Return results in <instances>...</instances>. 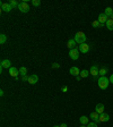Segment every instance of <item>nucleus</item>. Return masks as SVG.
Listing matches in <instances>:
<instances>
[{
	"label": "nucleus",
	"mask_w": 113,
	"mask_h": 127,
	"mask_svg": "<svg viewBox=\"0 0 113 127\" xmlns=\"http://www.w3.org/2000/svg\"><path fill=\"white\" fill-rule=\"evenodd\" d=\"M97 84H98V87L101 90H106L109 87V84H110V79L106 76H101L97 79Z\"/></svg>",
	"instance_id": "obj_1"
},
{
	"label": "nucleus",
	"mask_w": 113,
	"mask_h": 127,
	"mask_svg": "<svg viewBox=\"0 0 113 127\" xmlns=\"http://www.w3.org/2000/svg\"><path fill=\"white\" fill-rule=\"evenodd\" d=\"M75 41L78 43V44H83V43H86V40H87V36L84 32H77L75 34Z\"/></svg>",
	"instance_id": "obj_2"
},
{
	"label": "nucleus",
	"mask_w": 113,
	"mask_h": 127,
	"mask_svg": "<svg viewBox=\"0 0 113 127\" xmlns=\"http://www.w3.org/2000/svg\"><path fill=\"white\" fill-rule=\"evenodd\" d=\"M79 49L78 48H75V49H71L69 50V57L70 59H72V60H77L78 58H79Z\"/></svg>",
	"instance_id": "obj_3"
},
{
	"label": "nucleus",
	"mask_w": 113,
	"mask_h": 127,
	"mask_svg": "<svg viewBox=\"0 0 113 127\" xmlns=\"http://www.w3.org/2000/svg\"><path fill=\"white\" fill-rule=\"evenodd\" d=\"M18 9L22 13H28L30 12V6H28V4L26 1H22V2H19Z\"/></svg>",
	"instance_id": "obj_4"
},
{
	"label": "nucleus",
	"mask_w": 113,
	"mask_h": 127,
	"mask_svg": "<svg viewBox=\"0 0 113 127\" xmlns=\"http://www.w3.org/2000/svg\"><path fill=\"white\" fill-rule=\"evenodd\" d=\"M1 9H2V12L10 13V12H11V9H14V8L10 6V4H9V2H1Z\"/></svg>",
	"instance_id": "obj_5"
},
{
	"label": "nucleus",
	"mask_w": 113,
	"mask_h": 127,
	"mask_svg": "<svg viewBox=\"0 0 113 127\" xmlns=\"http://www.w3.org/2000/svg\"><path fill=\"white\" fill-rule=\"evenodd\" d=\"M89 73H90L94 77H96L100 74V68H98V66H97V65H93V66L90 67V69H89Z\"/></svg>",
	"instance_id": "obj_6"
},
{
	"label": "nucleus",
	"mask_w": 113,
	"mask_h": 127,
	"mask_svg": "<svg viewBox=\"0 0 113 127\" xmlns=\"http://www.w3.org/2000/svg\"><path fill=\"white\" fill-rule=\"evenodd\" d=\"M69 73H70V75H72V76H79V75H80V70H79L78 67H76V66L70 67Z\"/></svg>",
	"instance_id": "obj_7"
},
{
	"label": "nucleus",
	"mask_w": 113,
	"mask_h": 127,
	"mask_svg": "<svg viewBox=\"0 0 113 127\" xmlns=\"http://www.w3.org/2000/svg\"><path fill=\"white\" fill-rule=\"evenodd\" d=\"M18 74H19V69H17L16 67H10V68H9V75L11 77L17 78V77H18Z\"/></svg>",
	"instance_id": "obj_8"
},
{
	"label": "nucleus",
	"mask_w": 113,
	"mask_h": 127,
	"mask_svg": "<svg viewBox=\"0 0 113 127\" xmlns=\"http://www.w3.org/2000/svg\"><path fill=\"white\" fill-rule=\"evenodd\" d=\"M79 51L82 52V53H87L88 51H89V45L87 43H83V44H79Z\"/></svg>",
	"instance_id": "obj_9"
},
{
	"label": "nucleus",
	"mask_w": 113,
	"mask_h": 127,
	"mask_svg": "<svg viewBox=\"0 0 113 127\" xmlns=\"http://www.w3.org/2000/svg\"><path fill=\"white\" fill-rule=\"evenodd\" d=\"M89 118L94 123H100V114H97L96 111H94V112H92L89 115Z\"/></svg>",
	"instance_id": "obj_10"
},
{
	"label": "nucleus",
	"mask_w": 113,
	"mask_h": 127,
	"mask_svg": "<svg viewBox=\"0 0 113 127\" xmlns=\"http://www.w3.org/2000/svg\"><path fill=\"white\" fill-rule=\"evenodd\" d=\"M10 67H13V66H11V63L9 59H4L1 61V68H8L9 69Z\"/></svg>",
	"instance_id": "obj_11"
},
{
	"label": "nucleus",
	"mask_w": 113,
	"mask_h": 127,
	"mask_svg": "<svg viewBox=\"0 0 113 127\" xmlns=\"http://www.w3.org/2000/svg\"><path fill=\"white\" fill-rule=\"evenodd\" d=\"M97 20H98L100 23H102V24H105L107 20H109V17H107V16L104 13L100 14V15H98V18H97Z\"/></svg>",
	"instance_id": "obj_12"
},
{
	"label": "nucleus",
	"mask_w": 113,
	"mask_h": 127,
	"mask_svg": "<svg viewBox=\"0 0 113 127\" xmlns=\"http://www.w3.org/2000/svg\"><path fill=\"white\" fill-rule=\"evenodd\" d=\"M38 82V75H35V74L31 75V76H30V78H28V83H30V84H32V85L36 84Z\"/></svg>",
	"instance_id": "obj_13"
},
{
	"label": "nucleus",
	"mask_w": 113,
	"mask_h": 127,
	"mask_svg": "<svg viewBox=\"0 0 113 127\" xmlns=\"http://www.w3.org/2000/svg\"><path fill=\"white\" fill-rule=\"evenodd\" d=\"M76 44H77V42L75 41V39H70V40H68V42H67V47L69 48V50H71V49H75Z\"/></svg>",
	"instance_id": "obj_14"
},
{
	"label": "nucleus",
	"mask_w": 113,
	"mask_h": 127,
	"mask_svg": "<svg viewBox=\"0 0 113 127\" xmlns=\"http://www.w3.org/2000/svg\"><path fill=\"white\" fill-rule=\"evenodd\" d=\"M95 111L100 115L103 114V112H104V104H103V103H97L96 107H95Z\"/></svg>",
	"instance_id": "obj_15"
},
{
	"label": "nucleus",
	"mask_w": 113,
	"mask_h": 127,
	"mask_svg": "<svg viewBox=\"0 0 113 127\" xmlns=\"http://www.w3.org/2000/svg\"><path fill=\"white\" fill-rule=\"evenodd\" d=\"M110 120V116L107 114H105V112H103V114L100 115V121H102V123H106V121Z\"/></svg>",
	"instance_id": "obj_16"
},
{
	"label": "nucleus",
	"mask_w": 113,
	"mask_h": 127,
	"mask_svg": "<svg viewBox=\"0 0 113 127\" xmlns=\"http://www.w3.org/2000/svg\"><path fill=\"white\" fill-rule=\"evenodd\" d=\"M89 118H88L87 116H82L80 118H79V123L82 124V125H87L88 123H89Z\"/></svg>",
	"instance_id": "obj_17"
},
{
	"label": "nucleus",
	"mask_w": 113,
	"mask_h": 127,
	"mask_svg": "<svg viewBox=\"0 0 113 127\" xmlns=\"http://www.w3.org/2000/svg\"><path fill=\"white\" fill-rule=\"evenodd\" d=\"M105 25H106V27H107V30H109V31H113V19L109 18V20L105 23Z\"/></svg>",
	"instance_id": "obj_18"
},
{
	"label": "nucleus",
	"mask_w": 113,
	"mask_h": 127,
	"mask_svg": "<svg viewBox=\"0 0 113 127\" xmlns=\"http://www.w3.org/2000/svg\"><path fill=\"white\" fill-rule=\"evenodd\" d=\"M104 14L106 15L107 17H110V16L113 14V9L111 8V7H106V8H105V10H104Z\"/></svg>",
	"instance_id": "obj_19"
},
{
	"label": "nucleus",
	"mask_w": 113,
	"mask_h": 127,
	"mask_svg": "<svg viewBox=\"0 0 113 127\" xmlns=\"http://www.w3.org/2000/svg\"><path fill=\"white\" fill-rule=\"evenodd\" d=\"M19 74H20L22 76H25V75H27V68L24 67V66H23V67H20V68H19Z\"/></svg>",
	"instance_id": "obj_20"
},
{
	"label": "nucleus",
	"mask_w": 113,
	"mask_h": 127,
	"mask_svg": "<svg viewBox=\"0 0 113 127\" xmlns=\"http://www.w3.org/2000/svg\"><path fill=\"white\" fill-rule=\"evenodd\" d=\"M7 41V35L6 34H1L0 35V44H5Z\"/></svg>",
	"instance_id": "obj_21"
},
{
	"label": "nucleus",
	"mask_w": 113,
	"mask_h": 127,
	"mask_svg": "<svg viewBox=\"0 0 113 127\" xmlns=\"http://www.w3.org/2000/svg\"><path fill=\"white\" fill-rule=\"evenodd\" d=\"M88 74H90V73H89V71H88L87 69H83V70H80V77H84V78H85V77H87L88 76Z\"/></svg>",
	"instance_id": "obj_22"
},
{
	"label": "nucleus",
	"mask_w": 113,
	"mask_h": 127,
	"mask_svg": "<svg viewBox=\"0 0 113 127\" xmlns=\"http://www.w3.org/2000/svg\"><path fill=\"white\" fill-rule=\"evenodd\" d=\"M106 74H107V68L103 67V68L100 69V74L98 75H101V76H106Z\"/></svg>",
	"instance_id": "obj_23"
},
{
	"label": "nucleus",
	"mask_w": 113,
	"mask_h": 127,
	"mask_svg": "<svg viewBox=\"0 0 113 127\" xmlns=\"http://www.w3.org/2000/svg\"><path fill=\"white\" fill-rule=\"evenodd\" d=\"M9 4H10V6L13 7V8H16V7H18V5H19L16 0H9Z\"/></svg>",
	"instance_id": "obj_24"
},
{
	"label": "nucleus",
	"mask_w": 113,
	"mask_h": 127,
	"mask_svg": "<svg viewBox=\"0 0 113 127\" xmlns=\"http://www.w3.org/2000/svg\"><path fill=\"white\" fill-rule=\"evenodd\" d=\"M32 5L34 7H38L41 5V1L40 0H32Z\"/></svg>",
	"instance_id": "obj_25"
},
{
	"label": "nucleus",
	"mask_w": 113,
	"mask_h": 127,
	"mask_svg": "<svg viewBox=\"0 0 113 127\" xmlns=\"http://www.w3.org/2000/svg\"><path fill=\"white\" fill-rule=\"evenodd\" d=\"M92 25H93V27L97 28V27H100V22H98V20H94V22L92 23Z\"/></svg>",
	"instance_id": "obj_26"
},
{
	"label": "nucleus",
	"mask_w": 113,
	"mask_h": 127,
	"mask_svg": "<svg viewBox=\"0 0 113 127\" xmlns=\"http://www.w3.org/2000/svg\"><path fill=\"white\" fill-rule=\"evenodd\" d=\"M87 127H98L96 123H88L87 124Z\"/></svg>",
	"instance_id": "obj_27"
},
{
	"label": "nucleus",
	"mask_w": 113,
	"mask_h": 127,
	"mask_svg": "<svg viewBox=\"0 0 113 127\" xmlns=\"http://www.w3.org/2000/svg\"><path fill=\"white\" fill-rule=\"evenodd\" d=\"M28 78H30V76H27V75L22 76V81H23V82H28Z\"/></svg>",
	"instance_id": "obj_28"
},
{
	"label": "nucleus",
	"mask_w": 113,
	"mask_h": 127,
	"mask_svg": "<svg viewBox=\"0 0 113 127\" xmlns=\"http://www.w3.org/2000/svg\"><path fill=\"white\" fill-rule=\"evenodd\" d=\"M59 67H60V65H59L58 63H53V64H52V68H59Z\"/></svg>",
	"instance_id": "obj_29"
},
{
	"label": "nucleus",
	"mask_w": 113,
	"mask_h": 127,
	"mask_svg": "<svg viewBox=\"0 0 113 127\" xmlns=\"http://www.w3.org/2000/svg\"><path fill=\"white\" fill-rule=\"evenodd\" d=\"M67 91H68V86H63V87H62V92H63V93H66Z\"/></svg>",
	"instance_id": "obj_30"
},
{
	"label": "nucleus",
	"mask_w": 113,
	"mask_h": 127,
	"mask_svg": "<svg viewBox=\"0 0 113 127\" xmlns=\"http://www.w3.org/2000/svg\"><path fill=\"white\" fill-rule=\"evenodd\" d=\"M109 79H110V83H112V84H113V74L111 75V76H110V78H109Z\"/></svg>",
	"instance_id": "obj_31"
},
{
	"label": "nucleus",
	"mask_w": 113,
	"mask_h": 127,
	"mask_svg": "<svg viewBox=\"0 0 113 127\" xmlns=\"http://www.w3.org/2000/svg\"><path fill=\"white\" fill-rule=\"evenodd\" d=\"M76 79H77V81H78V82H79V81H80V79H82V77H80V75H79V76H76Z\"/></svg>",
	"instance_id": "obj_32"
},
{
	"label": "nucleus",
	"mask_w": 113,
	"mask_h": 127,
	"mask_svg": "<svg viewBox=\"0 0 113 127\" xmlns=\"http://www.w3.org/2000/svg\"><path fill=\"white\" fill-rule=\"evenodd\" d=\"M5 94V92H4V91H2V90H1V91H0V95H1V96H2V95Z\"/></svg>",
	"instance_id": "obj_33"
},
{
	"label": "nucleus",
	"mask_w": 113,
	"mask_h": 127,
	"mask_svg": "<svg viewBox=\"0 0 113 127\" xmlns=\"http://www.w3.org/2000/svg\"><path fill=\"white\" fill-rule=\"evenodd\" d=\"M60 127H67V124H61V125H60Z\"/></svg>",
	"instance_id": "obj_34"
},
{
	"label": "nucleus",
	"mask_w": 113,
	"mask_h": 127,
	"mask_svg": "<svg viewBox=\"0 0 113 127\" xmlns=\"http://www.w3.org/2000/svg\"><path fill=\"white\" fill-rule=\"evenodd\" d=\"M105 26V24H102V23H100V27H104Z\"/></svg>",
	"instance_id": "obj_35"
},
{
	"label": "nucleus",
	"mask_w": 113,
	"mask_h": 127,
	"mask_svg": "<svg viewBox=\"0 0 113 127\" xmlns=\"http://www.w3.org/2000/svg\"><path fill=\"white\" fill-rule=\"evenodd\" d=\"M110 19H113V14L111 15V16H110Z\"/></svg>",
	"instance_id": "obj_36"
},
{
	"label": "nucleus",
	"mask_w": 113,
	"mask_h": 127,
	"mask_svg": "<svg viewBox=\"0 0 113 127\" xmlns=\"http://www.w3.org/2000/svg\"><path fill=\"white\" fill-rule=\"evenodd\" d=\"M80 127H87L86 125H80Z\"/></svg>",
	"instance_id": "obj_37"
},
{
	"label": "nucleus",
	"mask_w": 113,
	"mask_h": 127,
	"mask_svg": "<svg viewBox=\"0 0 113 127\" xmlns=\"http://www.w3.org/2000/svg\"><path fill=\"white\" fill-rule=\"evenodd\" d=\"M53 127H60V126H53Z\"/></svg>",
	"instance_id": "obj_38"
}]
</instances>
